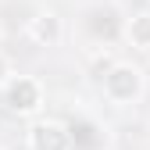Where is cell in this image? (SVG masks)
I'll return each mask as SVG.
<instances>
[{
    "mask_svg": "<svg viewBox=\"0 0 150 150\" xmlns=\"http://www.w3.org/2000/svg\"><path fill=\"white\" fill-rule=\"evenodd\" d=\"M100 97L111 104V107H136L143 97H146V71L132 61H122L115 57L100 75Z\"/></svg>",
    "mask_w": 150,
    "mask_h": 150,
    "instance_id": "obj_1",
    "label": "cell"
},
{
    "mask_svg": "<svg viewBox=\"0 0 150 150\" xmlns=\"http://www.w3.org/2000/svg\"><path fill=\"white\" fill-rule=\"evenodd\" d=\"M4 93V104L11 115L18 118H36V115H43V107H47V86L43 79H36V75H11V82L0 89Z\"/></svg>",
    "mask_w": 150,
    "mask_h": 150,
    "instance_id": "obj_2",
    "label": "cell"
},
{
    "mask_svg": "<svg viewBox=\"0 0 150 150\" xmlns=\"http://www.w3.org/2000/svg\"><path fill=\"white\" fill-rule=\"evenodd\" d=\"M25 143H29V150H71V132H68V122L36 115V118H29Z\"/></svg>",
    "mask_w": 150,
    "mask_h": 150,
    "instance_id": "obj_3",
    "label": "cell"
},
{
    "mask_svg": "<svg viewBox=\"0 0 150 150\" xmlns=\"http://www.w3.org/2000/svg\"><path fill=\"white\" fill-rule=\"evenodd\" d=\"M22 32L29 36L36 47H61V40H64V18L57 11H50V7L32 11Z\"/></svg>",
    "mask_w": 150,
    "mask_h": 150,
    "instance_id": "obj_4",
    "label": "cell"
},
{
    "mask_svg": "<svg viewBox=\"0 0 150 150\" xmlns=\"http://www.w3.org/2000/svg\"><path fill=\"white\" fill-rule=\"evenodd\" d=\"M122 40L132 50H139V54H150V11H136V14L125 18Z\"/></svg>",
    "mask_w": 150,
    "mask_h": 150,
    "instance_id": "obj_5",
    "label": "cell"
},
{
    "mask_svg": "<svg viewBox=\"0 0 150 150\" xmlns=\"http://www.w3.org/2000/svg\"><path fill=\"white\" fill-rule=\"evenodd\" d=\"M11 75H14V61H11V54L0 50V89L11 82Z\"/></svg>",
    "mask_w": 150,
    "mask_h": 150,
    "instance_id": "obj_6",
    "label": "cell"
}]
</instances>
